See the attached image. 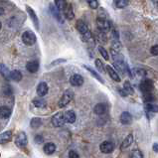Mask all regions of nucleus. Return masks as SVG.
Listing matches in <instances>:
<instances>
[{
  "label": "nucleus",
  "mask_w": 158,
  "mask_h": 158,
  "mask_svg": "<svg viewBox=\"0 0 158 158\" xmlns=\"http://www.w3.org/2000/svg\"><path fill=\"white\" fill-rule=\"evenodd\" d=\"M52 124L54 125L55 127H61L63 126L65 123H66V118H65V113H62V111H59L56 114H54L52 116Z\"/></svg>",
  "instance_id": "f257e3e1"
},
{
  "label": "nucleus",
  "mask_w": 158,
  "mask_h": 158,
  "mask_svg": "<svg viewBox=\"0 0 158 158\" xmlns=\"http://www.w3.org/2000/svg\"><path fill=\"white\" fill-rule=\"evenodd\" d=\"M73 97H74L73 91H71V89H67V91L64 92V95L62 96L61 100H59V107L61 108L67 107V105L71 102V100H73Z\"/></svg>",
  "instance_id": "f03ea898"
},
{
  "label": "nucleus",
  "mask_w": 158,
  "mask_h": 158,
  "mask_svg": "<svg viewBox=\"0 0 158 158\" xmlns=\"http://www.w3.org/2000/svg\"><path fill=\"white\" fill-rule=\"evenodd\" d=\"M22 41L23 43L27 46H32L36 43V36L33 32L31 31H25L22 34Z\"/></svg>",
  "instance_id": "7ed1b4c3"
},
{
  "label": "nucleus",
  "mask_w": 158,
  "mask_h": 158,
  "mask_svg": "<svg viewBox=\"0 0 158 158\" xmlns=\"http://www.w3.org/2000/svg\"><path fill=\"white\" fill-rule=\"evenodd\" d=\"M97 28H99L100 31L103 32V33H105V32H107L110 30V22L105 18L97 17Z\"/></svg>",
  "instance_id": "20e7f679"
},
{
  "label": "nucleus",
  "mask_w": 158,
  "mask_h": 158,
  "mask_svg": "<svg viewBox=\"0 0 158 158\" xmlns=\"http://www.w3.org/2000/svg\"><path fill=\"white\" fill-rule=\"evenodd\" d=\"M77 29L79 30V32L83 35L84 37H86L87 39H89V38H91V32H89V30L88 28V26H87V24L84 22L83 20H78L77 21Z\"/></svg>",
  "instance_id": "39448f33"
},
{
  "label": "nucleus",
  "mask_w": 158,
  "mask_h": 158,
  "mask_svg": "<svg viewBox=\"0 0 158 158\" xmlns=\"http://www.w3.org/2000/svg\"><path fill=\"white\" fill-rule=\"evenodd\" d=\"M27 143H28V139H27L26 133L25 132H20L15 139L16 146L19 147V148H24V147H26Z\"/></svg>",
  "instance_id": "423d86ee"
},
{
  "label": "nucleus",
  "mask_w": 158,
  "mask_h": 158,
  "mask_svg": "<svg viewBox=\"0 0 158 158\" xmlns=\"http://www.w3.org/2000/svg\"><path fill=\"white\" fill-rule=\"evenodd\" d=\"M140 91L143 92V94H146V92H151L152 89H153L154 86H153V83H152V81L150 80H144L141 82L140 86Z\"/></svg>",
  "instance_id": "0eeeda50"
},
{
  "label": "nucleus",
  "mask_w": 158,
  "mask_h": 158,
  "mask_svg": "<svg viewBox=\"0 0 158 158\" xmlns=\"http://www.w3.org/2000/svg\"><path fill=\"white\" fill-rule=\"evenodd\" d=\"M100 151H102V153L108 154V153H110V152L113 151L114 145H113V142H110V141H105V142H102V144H100Z\"/></svg>",
  "instance_id": "6e6552de"
},
{
  "label": "nucleus",
  "mask_w": 158,
  "mask_h": 158,
  "mask_svg": "<svg viewBox=\"0 0 158 158\" xmlns=\"http://www.w3.org/2000/svg\"><path fill=\"white\" fill-rule=\"evenodd\" d=\"M70 83L74 87H80L84 84V78L81 75H74L70 79Z\"/></svg>",
  "instance_id": "1a4fd4ad"
},
{
  "label": "nucleus",
  "mask_w": 158,
  "mask_h": 158,
  "mask_svg": "<svg viewBox=\"0 0 158 158\" xmlns=\"http://www.w3.org/2000/svg\"><path fill=\"white\" fill-rule=\"evenodd\" d=\"M26 9H27V11H28L29 16L32 19V21H33V23H34V25H35V28H36L37 30H39V19H38L36 13H35L34 10L32 9L31 7H29V6H27Z\"/></svg>",
  "instance_id": "9d476101"
},
{
  "label": "nucleus",
  "mask_w": 158,
  "mask_h": 158,
  "mask_svg": "<svg viewBox=\"0 0 158 158\" xmlns=\"http://www.w3.org/2000/svg\"><path fill=\"white\" fill-rule=\"evenodd\" d=\"M49 91V88H48V85L46 83H40L39 85L37 87V94L39 97H44L47 95V92Z\"/></svg>",
  "instance_id": "9b49d317"
},
{
  "label": "nucleus",
  "mask_w": 158,
  "mask_h": 158,
  "mask_svg": "<svg viewBox=\"0 0 158 158\" xmlns=\"http://www.w3.org/2000/svg\"><path fill=\"white\" fill-rule=\"evenodd\" d=\"M120 122L124 125H128L132 122V116L131 114L127 111H123L120 114Z\"/></svg>",
  "instance_id": "f8f14e48"
},
{
  "label": "nucleus",
  "mask_w": 158,
  "mask_h": 158,
  "mask_svg": "<svg viewBox=\"0 0 158 158\" xmlns=\"http://www.w3.org/2000/svg\"><path fill=\"white\" fill-rule=\"evenodd\" d=\"M105 68H107V72L108 73V75L110 76V78L113 79V81H115V82H118V83H119V82H120V78H119L118 74L116 73V71L114 70L113 67L108 66V65Z\"/></svg>",
  "instance_id": "ddd939ff"
},
{
  "label": "nucleus",
  "mask_w": 158,
  "mask_h": 158,
  "mask_svg": "<svg viewBox=\"0 0 158 158\" xmlns=\"http://www.w3.org/2000/svg\"><path fill=\"white\" fill-rule=\"evenodd\" d=\"M50 11H51V13H52V15H53V17H55L57 20L59 21V22H63V19H62V16H61V11L58 9V7H55L54 6L53 4H51L50 5Z\"/></svg>",
  "instance_id": "4468645a"
},
{
  "label": "nucleus",
  "mask_w": 158,
  "mask_h": 158,
  "mask_svg": "<svg viewBox=\"0 0 158 158\" xmlns=\"http://www.w3.org/2000/svg\"><path fill=\"white\" fill-rule=\"evenodd\" d=\"M26 69L30 73H36L37 71L39 70V63L37 61H31V62L27 63Z\"/></svg>",
  "instance_id": "2eb2a0df"
},
{
  "label": "nucleus",
  "mask_w": 158,
  "mask_h": 158,
  "mask_svg": "<svg viewBox=\"0 0 158 158\" xmlns=\"http://www.w3.org/2000/svg\"><path fill=\"white\" fill-rule=\"evenodd\" d=\"M94 111L97 115H102V114H105V111H107V105H105V103H97L94 108Z\"/></svg>",
  "instance_id": "dca6fc26"
},
{
  "label": "nucleus",
  "mask_w": 158,
  "mask_h": 158,
  "mask_svg": "<svg viewBox=\"0 0 158 158\" xmlns=\"http://www.w3.org/2000/svg\"><path fill=\"white\" fill-rule=\"evenodd\" d=\"M64 13H65V17H66L68 20H73V19L75 18V13H74L73 7L71 4L67 5L66 9L64 10Z\"/></svg>",
  "instance_id": "f3484780"
},
{
  "label": "nucleus",
  "mask_w": 158,
  "mask_h": 158,
  "mask_svg": "<svg viewBox=\"0 0 158 158\" xmlns=\"http://www.w3.org/2000/svg\"><path fill=\"white\" fill-rule=\"evenodd\" d=\"M44 152L46 154H48V155H51V154H53L54 152L56 151V145L54 143H52V142H48V143H46L45 145H44Z\"/></svg>",
  "instance_id": "a211bd4d"
},
{
  "label": "nucleus",
  "mask_w": 158,
  "mask_h": 158,
  "mask_svg": "<svg viewBox=\"0 0 158 158\" xmlns=\"http://www.w3.org/2000/svg\"><path fill=\"white\" fill-rule=\"evenodd\" d=\"M65 118L68 123H74L76 121V113L73 110H68L65 113Z\"/></svg>",
  "instance_id": "6ab92c4d"
},
{
  "label": "nucleus",
  "mask_w": 158,
  "mask_h": 158,
  "mask_svg": "<svg viewBox=\"0 0 158 158\" xmlns=\"http://www.w3.org/2000/svg\"><path fill=\"white\" fill-rule=\"evenodd\" d=\"M11 115V110H10L8 107H1L0 108V116L1 118H8Z\"/></svg>",
  "instance_id": "aec40b11"
},
{
  "label": "nucleus",
  "mask_w": 158,
  "mask_h": 158,
  "mask_svg": "<svg viewBox=\"0 0 158 158\" xmlns=\"http://www.w3.org/2000/svg\"><path fill=\"white\" fill-rule=\"evenodd\" d=\"M11 138H12V132L11 131H4V132L1 133V136H0V140H1L2 144L10 141L11 140Z\"/></svg>",
  "instance_id": "412c9836"
},
{
  "label": "nucleus",
  "mask_w": 158,
  "mask_h": 158,
  "mask_svg": "<svg viewBox=\"0 0 158 158\" xmlns=\"http://www.w3.org/2000/svg\"><path fill=\"white\" fill-rule=\"evenodd\" d=\"M9 78L11 79V80L15 81V82H20L21 79H22V74L17 70L12 71V72H10V77Z\"/></svg>",
  "instance_id": "4be33fe9"
},
{
  "label": "nucleus",
  "mask_w": 158,
  "mask_h": 158,
  "mask_svg": "<svg viewBox=\"0 0 158 158\" xmlns=\"http://www.w3.org/2000/svg\"><path fill=\"white\" fill-rule=\"evenodd\" d=\"M42 125V119L39 118H34L31 119V122H30V126L33 129H37Z\"/></svg>",
  "instance_id": "5701e85b"
},
{
  "label": "nucleus",
  "mask_w": 158,
  "mask_h": 158,
  "mask_svg": "<svg viewBox=\"0 0 158 158\" xmlns=\"http://www.w3.org/2000/svg\"><path fill=\"white\" fill-rule=\"evenodd\" d=\"M132 142H133V135H132V134H128V135L126 136V137L124 138V140L122 141L121 148H122V149L126 148V147H128Z\"/></svg>",
  "instance_id": "b1692460"
},
{
  "label": "nucleus",
  "mask_w": 158,
  "mask_h": 158,
  "mask_svg": "<svg viewBox=\"0 0 158 158\" xmlns=\"http://www.w3.org/2000/svg\"><path fill=\"white\" fill-rule=\"evenodd\" d=\"M33 105H34L36 107L44 108L46 105H47V102H46V100H43V99H35V100H33Z\"/></svg>",
  "instance_id": "393cba45"
},
{
  "label": "nucleus",
  "mask_w": 158,
  "mask_h": 158,
  "mask_svg": "<svg viewBox=\"0 0 158 158\" xmlns=\"http://www.w3.org/2000/svg\"><path fill=\"white\" fill-rule=\"evenodd\" d=\"M55 3H56V6L58 7V9L60 11H64L65 9H66L67 7V1L66 0H55Z\"/></svg>",
  "instance_id": "a878e982"
},
{
  "label": "nucleus",
  "mask_w": 158,
  "mask_h": 158,
  "mask_svg": "<svg viewBox=\"0 0 158 158\" xmlns=\"http://www.w3.org/2000/svg\"><path fill=\"white\" fill-rule=\"evenodd\" d=\"M123 89L125 91L127 95H133L134 94V89H133L131 84L129 82H125L124 85H123Z\"/></svg>",
  "instance_id": "bb28decb"
},
{
  "label": "nucleus",
  "mask_w": 158,
  "mask_h": 158,
  "mask_svg": "<svg viewBox=\"0 0 158 158\" xmlns=\"http://www.w3.org/2000/svg\"><path fill=\"white\" fill-rule=\"evenodd\" d=\"M84 68H86V69H87V70H88V71H89V73H91V74H92V76H94V77H95V78H96V79H97V81H99V82H100V83H102V84H103V83H105V82H103V80H102V78H100V76L99 75V74H97V72H95V71H94V70H92L91 67H89V66H84Z\"/></svg>",
  "instance_id": "cd10ccee"
},
{
  "label": "nucleus",
  "mask_w": 158,
  "mask_h": 158,
  "mask_svg": "<svg viewBox=\"0 0 158 158\" xmlns=\"http://www.w3.org/2000/svg\"><path fill=\"white\" fill-rule=\"evenodd\" d=\"M145 110L147 111H153V113H157L158 111V105H155L153 103L146 102L145 103Z\"/></svg>",
  "instance_id": "c85d7f7f"
},
{
  "label": "nucleus",
  "mask_w": 158,
  "mask_h": 158,
  "mask_svg": "<svg viewBox=\"0 0 158 158\" xmlns=\"http://www.w3.org/2000/svg\"><path fill=\"white\" fill-rule=\"evenodd\" d=\"M128 1L127 0H116L115 1V6L118 8H124L127 6Z\"/></svg>",
  "instance_id": "c756f323"
},
{
  "label": "nucleus",
  "mask_w": 158,
  "mask_h": 158,
  "mask_svg": "<svg viewBox=\"0 0 158 158\" xmlns=\"http://www.w3.org/2000/svg\"><path fill=\"white\" fill-rule=\"evenodd\" d=\"M99 51H100V55L102 56V58L105 59V60H108V59H110V56H108V53H107V50H105V49L103 48V47H102V46H100V47H99Z\"/></svg>",
  "instance_id": "7c9ffc66"
},
{
  "label": "nucleus",
  "mask_w": 158,
  "mask_h": 158,
  "mask_svg": "<svg viewBox=\"0 0 158 158\" xmlns=\"http://www.w3.org/2000/svg\"><path fill=\"white\" fill-rule=\"evenodd\" d=\"M96 67H97V69L99 70L100 73H103V72H105V67H103L102 62L100 61V59H97V60H96Z\"/></svg>",
  "instance_id": "2f4dec72"
},
{
  "label": "nucleus",
  "mask_w": 158,
  "mask_h": 158,
  "mask_svg": "<svg viewBox=\"0 0 158 158\" xmlns=\"http://www.w3.org/2000/svg\"><path fill=\"white\" fill-rule=\"evenodd\" d=\"M153 96L151 95V92H146V94H143V100L145 102H151L153 100Z\"/></svg>",
  "instance_id": "473e14b6"
},
{
  "label": "nucleus",
  "mask_w": 158,
  "mask_h": 158,
  "mask_svg": "<svg viewBox=\"0 0 158 158\" xmlns=\"http://www.w3.org/2000/svg\"><path fill=\"white\" fill-rule=\"evenodd\" d=\"M87 1H88L89 7H91L92 9H97V8L99 7V1H97V0H87Z\"/></svg>",
  "instance_id": "72a5a7b5"
},
{
  "label": "nucleus",
  "mask_w": 158,
  "mask_h": 158,
  "mask_svg": "<svg viewBox=\"0 0 158 158\" xmlns=\"http://www.w3.org/2000/svg\"><path fill=\"white\" fill-rule=\"evenodd\" d=\"M1 74H2V76H3V77H5V78L10 77L9 71H8V69L4 66L3 64H1Z\"/></svg>",
  "instance_id": "f704fd0d"
},
{
  "label": "nucleus",
  "mask_w": 158,
  "mask_h": 158,
  "mask_svg": "<svg viewBox=\"0 0 158 158\" xmlns=\"http://www.w3.org/2000/svg\"><path fill=\"white\" fill-rule=\"evenodd\" d=\"M131 158H142V153L139 150H134L131 153Z\"/></svg>",
  "instance_id": "c9c22d12"
},
{
  "label": "nucleus",
  "mask_w": 158,
  "mask_h": 158,
  "mask_svg": "<svg viewBox=\"0 0 158 158\" xmlns=\"http://www.w3.org/2000/svg\"><path fill=\"white\" fill-rule=\"evenodd\" d=\"M34 140H35V143L36 144H42L43 141H44V138L42 137V135H36L34 138Z\"/></svg>",
  "instance_id": "e433bc0d"
},
{
  "label": "nucleus",
  "mask_w": 158,
  "mask_h": 158,
  "mask_svg": "<svg viewBox=\"0 0 158 158\" xmlns=\"http://www.w3.org/2000/svg\"><path fill=\"white\" fill-rule=\"evenodd\" d=\"M65 62H66V60H65V59H58V60H56V61L52 62L50 66H51V67H53V66H57V65L62 64V63H65Z\"/></svg>",
  "instance_id": "4c0bfd02"
},
{
  "label": "nucleus",
  "mask_w": 158,
  "mask_h": 158,
  "mask_svg": "<svg viewBox=\"0 0 158 158\" xmlns=\"http://www.w3.org/2000/svg\"><path fill=\"white\" fill-rule=\"evenodd\" d=\"M151 54L152 55H154V56H158V45H154L153 47L151 48Z\"/></svg>",
  "instance_id": "58836bf2"
},
{
  "label": "nucleus",
  "mask_w": 158,
  "mask_h": 158,
  "mask_svg": "<svg viewBox=\"0 0 158 158\" xmlns=\"http://www.w3.org/2000/svg\"><path fill=\"white\" fill-rule=\"evenodd\" d=\"M135 72H136V74H137L138 76H140V77H142V76H145L146 75L145 71L142 70V69H135Z\"/></svg>",
  "instance_id": "ea45409f"
},
{
  "label": "nucleus",
  "mask_w": 158,
  "mask_h": 158,
  "mask_svg": "<svg viewBox=\"0 0 158 158\" xmlns=\"http://www.w3.org/2000/svg\"><path fill=\"white\" fill-rule=\"evenodd\" d=\"M69 158H79V154L77 153V152L71 150L69 152Z\"/></svg>",
  "instance_id": "a19ab883"
},
{
  "label": "nucleus",
  "mask_w": 158,
  "mask_h": 158,
  "mask_svg": "<svg viewBox=\"0 0 158 158\" xmlns=\"http://www.w3.org/2000/svg\"><path fill=\"white\" fill-rule=\"evenodd\" d=\"M113 40H118L119 39V34H118V32L116 31V30H113Z\"/></svg>",
  "instance_id": "79ce46f5"
},
{
  "label": "nucleus",
  "mask_w": 158,
  "mask_h": 158,
  "mask_svg": "<svg viewBox=\"0 0 158 158\" xmlns=\"http://www.w3.org/2000/svg\"><path fill=\"white\" fill-rule=\"evenodd\" d=\"M152 148H153V151L158 153V143H154L153 146H152Z\"/></svg>",
  "instance_id": "37998d69"
}]
</instances>
